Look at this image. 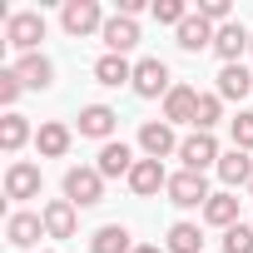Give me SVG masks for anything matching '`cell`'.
Segmentation results:
<instances>
[{
  "instance_id": "1",
  "label": "cell",
  "mask_w": 253,
  "mask_h": 253,
  "mask_svg": "<svg viewBox=\"0 0 253 253\" xmlns=\"http://www.w3.org/2000/svg\"><path fill=\"white\" fill-rule=\"evenodd\" d=\"M65 199H70L75 209H94V204L104 199V174L89 169V164H75V169L65 174Z\"/></svg>"
},
{
  "instance_id": "2",
  "label": "cell",
  "mask_w": 253,
  "mask_h": 253,
  "mask_svg": "<svg viewBox=\"0 0 253 253\" xmlns=\"http://www.w3.org/2000/svg\"><path fill=\"white\" fill-rule=\"evenodd\" d=\"M169 204L174 209H204L213 194H209V179L204 174H194V169H179V174H169Z\"/></svg>"
},
{
  "instance_id": "3",
  "label": "cell",
  "mask_w": 253,
  "mask_h": 253,
  "mask_svg": "<svg viewBox=\"0 0 253 253\" xmlns=\"http://www.w3.org/2000/svg\"><path fill=\"white\" fill-rule=\"evenodd\" d=\"M60 25H65V35H75V40H84V35L104 30V10H99V0H65Z\"/></svg>"
},
{
  "instance_id": "4",
  "label": "cell",
  "mask_w": 253,
  "mask_h": 253,
  "mask_svg": "<svg viewBox=\"0 0 253 253\" xmlns=\"http://www.w3.org/2000/svg\"><path fill=\"white\" fill-rule=\"evenodd\" d=\"M5 40H10L15 50L35 55V45L45 40V15H40V10H15V15L5 20Z\"/></svg>"
},
{
  "instance_id": "5",
  "label": "cell",
  "mask_w": 253,
  "mask_h": 253,
  "mask_svg": "<svg viewBox=\"0 0 253 253\" xmlns=\"http://www.w3.org/2000/svg\"><path fill=\"white\" fill-rule=\"evenodd\" d=\"M179 159H184V169H194V174H204L209 164L218 169V159H223V154H218V139H213V134H204V129H194L189 139H179Z\"/></svg>"
},
{
  "instance_id": "6",
  "label": "cell",
  "mask_w": 253,
  "mask_h": 253,
  "mask_svg": "<svg viewBox=\"0 0 253 253\" xmlns=\"http://www.w3.org/2000/svg\"><path fill=\"white\" fill-rule=\"evenodd\" d=\"M213 50H218V60H223V65H243V55L253 50V30H243L238 20H228V25H218Z\"/></svg>"
},
{
  "instance_id": "7",
  "label": "cell",
  "mask_w": 253,
  "mask_h": 253,
  "mask_svg": "<svg viewBox=\"0 0 253 253\" xmlns=\"http://www.w3.org/2000/svg\"><path fill=\"white\" fill-rule=\"evenodd\" d=\"M169 89H174V80H169V65L164 60H139L134 65V94L139 99H159Z\"/></svg>"
},
{
  "instance_id": "8",
  "label": "cell",
  "mask_w": 253,
  "mask_h": 253,
  "mask_svg": "<svg viewBox=\"0 0 253 253\" xmlns=\"http://www.w3.org/2000/svg\"><path fill=\"white\" fill-rule=\"evenodd\" d=\"M139 149H144V159H169V154H179L174 124H164V119H149L144 129H139Z\"/></svg>"
},
{
  "instance_id": "9",
  "label": "cell",
  "mask_w": 253,
  "mask_h": 253,
  "mask_svg": "<svg viewBox=\"0 0 253 253\" xmlns=\"http://www.w3.org/2000/svg\"><path fill=\"white\" fill-rule=\"evenodd\" d=\"M99 40L109 45V55H129V50L139 45V20H129V15H109L104 30H99Z\"/></svg>"
},
{
  "instance_id": "10",
  "label": "cell",
  "mask_w": 253,
  "mask_h": 253,
  "mask_svg": "<svg viewBox=\"0 0 253 253\" xmlns=\"http://www.w3.org/2000/svg\"><path fill=\"white\" fill-rule=\"evenodd\" d=\"M129 189H134L139 199H154L159 189H169V174H164V159H139V164L129 169Z\"/></svg>"
},
{
  "instance_id": "11",
  "label": "cell",
  "mask_w": 253,
  "mask_h": 253,
  "mask_svg": "<svg viewBox=\"0 0 253 253\" xmlns=\"http://www.w3.org/2000/svg\"><path fill=\"white\" fill-rule=\"evenodd\" d=\"M174 35H179V50L199 55V50H213V35H218V25H209V20H204V15L194 10V15H189V20H184V25L174 30Z\"/></svg>"
},
{
  "instance_id": "12",
  "label": "cell",
  "mask_w": 253,
  "mask_h": 253,
  "mask_svg": "<svg viewBox=\"0 0 253 253\" xmlns=\"http://www.w3.org/2000/svg\"><path fill=\"white\" fill-rule=\"evenodd\" d=\"M194 114H199V89L174 84L164 94V124H194Z\"/></svg>"
},
{
  "instance_id": "13",
  "label": "cell",
  "mask_w": 253,
  "mask_h": 253,
  "mask_svg": "<svg viewBox=\"0 0 253 253\" xmlns=\"http://www.w3.org/2000/svg\"><path fill=\"white\" fill-rule=\"evenodd\" d=\"M5 199H40V169L25 164V159H15L5 169Z\"/></svg>"
},
{
  "instance_id": "14",
  "label": "cell",
  "mask_w": 253,
  "mask_h": 253,
  "mask_svg": "<svg viewBox=\"0 0 253 253\" xmlns=\"http://www.w3.org/2000/svg\"><path fill=\"white\" fill-rule=\"evenodd\" d=\"M5 238H10V248H35L45 238V218L40 213H10L5 218Z\"/></svg>"
},
{
  "instance_id": "15",
  "label": "cell",
  "mask_w": 253,
  "mask_h": 253,
  "mask_svg": "<svg viewBox=\"0 0 253 253\" xmlns=\"http://www.w3.org/2000/svg\"><path fill=\"white\" fill-rule=\"evenodd\" d=\"M114 124H119V114H114L109 104H84V109H80V134H84V139H104V144H109Z\"/></svg>"
},
{
  "instance_id": "16",
  "label": "cell",
  "mask_w": 253,
  "mask_h": 253,
  "mask_svg": "<svg viewBox=\"0 0 253 253\" xmlns=\"http://www.w3.org/2000/svg\"><path fill=\"white\" fill-rule=\"evenodd\" d=\"M134 164H139V159H134V149H129V144H124V139H109V144L99 149V164H94V169H99L104 179H119V174L129 179V169H134Z\"/></svg>"
},
{
  "instance_id": "17",
  "label": "cell",
  "mask_w": 253,
  "mask_h": 253,
  "mask_svg": "<svg viewBox=\"0 0 253 253\" xmlns=\"http://www.w3.org/2000/svg\"><path fill=\"white\" fill-rule=\"evenodd\" d=\"M70 139H75L70 124H60V119H45L40 129H35V149H40L45 159H65V154H70Z\"/></svg>"
},
{
  "instance_id": "18",
  "label": "cell",
  "mask_w": 253,
  "mask_h": 253,
  "mask_svg": "<svg viewBox=\"0 0 253 253\" xmlns=\"http://www.w3.org/2000/svg\"><path fill=\"white\" fill-rule=\"evenodd\" d=\"M10 70L20 75V84H25V89H50V80H55V65H50L40 50H35V55H20Z\"/></svg>"
},
{
  "instance_id": "19",
  "label": "cell",
  "mask_w": 253,
  "mask_h": 253,
  "mask_svg": "<svg viewBox=\"0 0 253 253\" xmlns=\"http://www.w3.org/2000/svg\"><path fill=\"white\" fill-rule=\"evenodd\" d=\"M40 218H45V233H50V238H75V223H80V218H75V204H70V199H50V204L40 209Z\"/></svg>"
},
{
  "instance_id": "20",
  "label": "cell",
  "mask_w": 253,
  "mask_h": 253,
  "mask_svg": "<svg viewBox=\"0 0 253 253\" xmlns=\"http://www.w3.org/2000/svg\"><path fill=\"white\" fill-rule=\"evenodd\" d=\"M94 80H99V84H109V89L134 84V65L124 60V55H99V60H94Z\"/></svg>"
},
{
  "instance_id": "21",
  "label": "cell",
  "mask_w": 253,
  "mask_h": 253,
  "mask_svg": "<svg viewBox=\"0 0 253 253\" xmlns=\"http://www.w3.org/2000/svg\"><path fill=\"white\" fill-rule=\"evenodd\" d=\"M218 179H223L228 189L253 184V159H248V149H228V154L218 159Z\"/></svg>"
},
{
  "instance_id": "22",
  "label": "cell",
  "mask_w": 253,
  "mask_h": 253,
  "mask_svg": "<svg viewBox=\"0 0 253 253\" xmlns=\"http://www.w3.org/2000/svg\"><path fill=\"white\" fill-rule=\"evenodd\" d=\"M89 253H134V238L124 223H104L94 238H89Z\"/></svg>"
},
{
  "instance_id": "23",
  "label": "cell",
  "mask_w": 253,
  "mask_h": 253,
  "mask_svg": "<svg viewBox=\"0 0 253 253\" xmlns=\"http://www.w3.org/2000/svg\"><path fill=\"white\" fill-rule=\"evenodd\" d=\"M204 223H213V228H233V223H238V199H233V194H213V199L204 204Z\"/></svg>"
},
{
  "instance_id": "24",
  "label": "cell",
  "mask_w": 253,
  "mask_h": 253,
  "mask_svg": "<svg viewBox=\"0 0 253 253\" xmlns=\"http://www.w3.org/2000/svg\"><path fill=\"white\" fill-rule=\"evenodd\" d=\"M248 89H253V75L243 65H223L218 70V99H243Z\"/></svg>"
},
{
  "instance_id": "25",
  "label": "cell",
  "mask_w": 253,
  "mask_h": 253,
  "mask_svg": "<svg viewBox=\"0 0 253 253\" xmlns=\"http://www.w3.org/2000/svg\"><path fill=\"white\" fill-rule=\"evenodd\" d=\"M25 139H30V124H25V114H5L0 119V149L5 154H15V149H25Z\"/></svg>"
},
{
  "instance_id": "26",
  "label": "cell",
  "mask_w": 253,
  "mask_h": 253,
  "mask_svg": "<svg viewBox=\"0 0 253 253\" xmlns=\"http://www.w3.org/2000/svg\"><path fill=\"white\" fill-rule=\"evenodd\" d=\"M204 248V233H199V223H174L169 228V243H164V253H199Z\"/></svg>"
},
{
  "instance_id": "27",
  "label": "cell",
  "mask_w": 253,
  "mask_h": 253,
  "mask_svg": "<svg viewBox=\"0 0 253 253\" xmlns=\"http://www.w3.org/2000/svg\"><path fill=\"white\" fill-rule=\"evenodd\" d=\"M223 119V99H218V89L213 94H199V114H194V129H204V134H213V124Z\"/></svg>"
},
{
  "instance_id": "28",
  "label": "cell",
  "mask_w": 253,
  "mask_h": 253,
  "mask_svg": "<svg viewBox=\"0 0 253 253\" xmlns=\"http://www.w3.org/2000/svg\"><path fill=\"white\" fill-rule=\"evenodd\" d=\"M189 15H194V10L184 5V0H154V20H159V25H174V30H179Z\"/></svg>"
},
{
  "instance_id": "29",
  "label": "cell",
  "mask_w": 253,
  "mask_h": 253,
  "mask_svg": "<svg viewBox=\"0 0 253 253\" xmlns=\"http://www.w3.org/2000/svg\"><path fill=\"white\" fill-rule=\"evenodd\" d=\"M223 253H253V223L223 228Z\"/></svg>"
},
{
  "instance_id": "30",
  "label": "cell",
  "mask_w": 253,
  "mask_h": 253,
  "mask_svg": "<svg viewBox=\"0 0 253 253\" xmlns=\"http://www.w3.org/2000/svg\"><path fill=\"white\" fill-rule=\"evenodd\" d=\"M233 149H253V109H238L233 119Z\"/></svg>"
},
{
  "instance_id": "31",
  "label": "cell",
  "mask_w": 253,
  "mask_h": 253,
  "mask_svg": "<svg viewBox=\"0 0 253 253\" xmlns=\"http://www.w3.org/2000/svg\"><path fill=\"white\" fill-rule=\"evenodd\" d=\"M20 89H25V84H20V75H15V70H0V104L10 109V104L20 99Z\"/></svg>"
},
{
  "instance_id": "32",
  "label": "cell",
  "mask_w": 253,
  "mask_h": 253,
  "mask_svg": "<svg viewBox=\"0 0 253 253\" xmlns=\"http://www.w3.org/2000/svg\"><path fill=\"white\" fill-rule=\"evenodd\" d=\"M199 15L209 25H228V0H199Z\"/></svg>"
},
{
  "instance_id": "33",
  "label": "cell",
  "mask_w": 253,
  "mask_h": 253,
  "mask_svg": "<svg viewBox=\"0 0 253 253\" xmlns=\"http://www.w3.org/2000/svg\"><path fill=\"white\" fill-rule=\"evenodd\" d=\"M134 253H164L159 243H134Z\"/></svg>"
},
{
  "instance_id": "34",
  "label": "cell",
  "mask_w": 253,
  "mask_h": 253,
  "mask_svg": "<svg viewBox=\"0 0 253 253\" xmlns=\"http://www.w3.org/2000/svg\"><path fill=\"white\" fill-rule=\"evenodd\" d=\"M248 189H253V184H248Z\"/></svg>"
}]
</instances>
